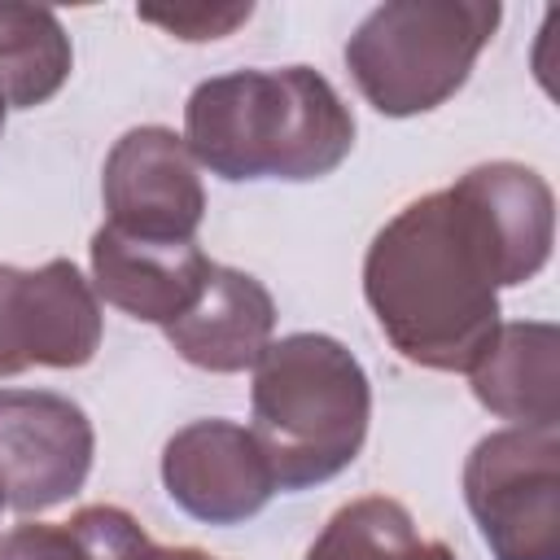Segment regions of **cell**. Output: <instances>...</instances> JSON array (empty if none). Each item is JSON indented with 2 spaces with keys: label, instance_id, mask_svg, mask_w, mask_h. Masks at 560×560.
<instances>
[{
  "label": "cell",
  "instance_id": "cell-1",
  "mask_svg": "<svg viewBox=\"0 0 560 560\" xmlns=\"http://www.w3.org/2000/svg\"><path fill=\"white\" fill-rule=\"evenodd\" d=\"M551 245V184L525 162H481L372 236L363 298L407 363L468 372L503 324L499 293L534 280Z\"/></svg>",
  "mask_w": 560,
  "mask_h": 560
},
{
  "label": "cell",
  "instance_id": "cell-2",
  "mask_svg": "<svg viewBox=\"0 0 560 560\" xmlns=\"http://www.w3.org/2000/svg\"><path fill=\"white\" fill-rule=\"evenodd\" d=\"M184 144L197 166L228 184H311L350 158L354 114L311 66H249L188 92Z\"/></svg>",
  "mask_w": 560,
  "mask_h": 560
},
{
  "label": "cell",
  "instance_id": "cell-3",
  "mask_svg": "<svg viewBox=\"0 0 560 560\" xmlns=\"http://www.w3.org/2000/svg\"><path fill=\"white\" fill-rule=\"evenodd\" d=\"M254 442L276 490H311L346 472L372 420L363 363L328 332H289L254 363Z\"/></svg>",
  "mask_w": 560,
  "mask_h": 560
},
{
  "label": "cell",
  "instance_id": "cell-4",
  "mask_svg": "<svg viewBox=\"0 0 560 560\" xmlns=\"http://www.w3.org/2000/svg\"><path fill=\"white\" fill-rule=\"evenodd\" d=\"M499 22L494 0H389L346 39V70L376 114L416 118L468 83Z\"/></svg>",
  "mask_w": 560,
  "mask_h": 560
},
{
  "label": "cell",
  "instance_id": "cell-5",
  "mask_svg": "<svg viewBox=\"0 0 560 560\" xmlns=\"http://www.w3.org/2000/svg\"><path fill=\"white\" fill-rule=\"evenodd\" d=\"M464 503L494 560H560V429H499L464 459Z\"/></svg>",
  "mask_w": 560,
  "mask_h": 560
},
{
  "label": "cell",
  "instance_id": "cell-6",
  "mask_svg": "<svg viewBox=\"0 0 560 560\" xmlns=\"http://www.w3.org/2000/svg\"><path fill=\"white\" fill-rule=\"evenodd\" d=\"M101 298L70 258L0 262V376L83 368L101 350Z\"/></svg>",
  "mask_w": 560,
  "mask_h": 560
},
{
  "label": "cell",
  "instance_id": "cell-7",
  "mask_svg": "<svg viewBox=\"0 0 560 560\" xmlns=\"http://www.w3.org/2000/svg\"><path fill=\"white\" fill-rule=\"evenodd\" d=\"M96 433L88 411L52 389H0V490L4 508L39 516L74 499L92 472Z\"/></svg>",
  "mask_w": 560,
  "mask_h": 560
},
{
  "label": "cell",
  "instance_id": "cell-8",
  "mask_svg": "<svg viewBox=\"0 0 560 560\" xmlns=\"http://www.w3.org/2000/svg\"><path fill=\"white\" fill-rule=\"evenodd\" d=\"M105 228L131 241L179 245L197 241L206 219V188L197 162L171 127H131L114 140L101 171Z\"/></svg>",
  "mask_w": 560,
  "mask_h": 560
},
{
  "label": "cell",
  "instance_id": "cell-9",
  "mask_svg": "<svg viewBox=\"0 0 560 560\" xmlns=\"http://www.w3.org/2000/svg\"><path fill=\"white\" fill-rule=\"evenodd\" d=\"M162 486L171 503L201 525H245L276 494L254 433L223 416L171 433L162 446Z\"/></svg>",
  "mask_w": 560,
  "mask_h": 560
},
{
  "label": "cell",
  "instance_id": "cell-10",
  "mask_svg": "<svg viewBox=\"0 0 560 560\" xmlns=\"http://www.w3.org/2000/svg\"><path fill=\"white\" fill-rule=\"evenodd\" d=\"M88 262H92V293L101 302L158 328L175 324L197 302L214 267L197 249V241H179V245L131 241L105 223L92 232Z\"/></svg>",
  "mask_w": 560,
  "mask_h": 560
},
{
  "label": "cell",
  "instance_id": "cell-11",
  "mask_svg": "<svg viewBox=\"0 0 560 560\" xmlns=\"http://www.w3.org/2000/svg\"><path fill=\"white\" fill-rule=\"evenodd\" d=\"M162 332L184 363L214 376H232L254 368L258 354L271 346L276 302L258 276L214 262L197 302Z\"/></svg>",
  "mask_w": 560,
  "mask_h": 560
},
{
  "label": "cell",
  "instance_id": "cell-12",
  "mask_svg": "<svg viewBox=\"0 0 560 560\" xmlns=\"http://www.w3.org/2000/svg\"><path fill=\"white\" fill-rule=\"evenodd\" d=\"M472 398L512 429L560 424V328L551 319L499 324L468 368Z\"/></svg>",
  "mask_w": 560,
  "mask_h": 560
},
{
  "label": "cell",
  "instance_id": "cell-13",
  "mask_svg": "<svg viewBox=\"0 0 560 560\" xmlns=\"http://www.w3.org/2000/svg\"><path fill=\"white\" fill-rule=\"evenodd\" d=\"M74 70V48L52 9L0 4V92L9 109L52 101Z\"/></svg>",
  "mask_w": 560,
  "mask_h": 560
},
{
  "label": "cell",
  "instance_id": "cell-14",
  "mask_svg": "<svg viewBox=\"0 0 560 560\" xmlns=\"http://www.w3.org/2000/svg\"><path fill=\"white\" fill-rule=\"evenodd\" d=\"M306 560H459L442 538H429L416 516L385 494L350 499L306 547Z\"/></svg>",
  "mask_w": 560,
  "mask_h": 560
},
{
  "label": "cell",
  "instance_id": "cell-15",
  "mask_svg": "<svg viewBox=\"0 0 560 560\" xmlns=\"http://www.w3.org/2000/svg\"><path fill=\"white\" fill-rule=\"evenodd\" d=\"M74 538L83 542L88 560H158V542L140 529V521L114 503L79 508L70 521Z\"/></svg>",
  "mask_w": 560,
  "mask_h": 560
},
{
  "label": "cell",
  "instance_id": "cell-16",
  "mask_svg": "<svg viewBox=\"0 0 560 560\" xmlns=\"http://www.w3.org/2000/svg\"><path fill=\"white\" fill-rule=\"evenodd\" d=\"M254 4H192V9H136L140 22H153L162 31H171L175 39L188 44H206V39H223L232 35L241 22H249Z\"/></svg>",
  "mask_w": 560,
  "mask_h": 560
},
{
  "label": "cell",
  "instance_id": "cell-17",
  "mask_svg": "<svg viewBox=\"0 0 560 560\" xmlns=\"http://www.w3.org/2000/svg\"><path fill=\"white\" fill-rule=\"evenodd\" d=\"M0 560H88L70 525L26 521L0 538Z\"/></svg>",
  "mask_w": 560,
  "mask_h": 560
},
{
  "label": "cell",
  "instance_id": "cell-18",
  "mask_svg": "<svg viewBox=\"0 0 560 560\" xmlns=\"http://www.w3.org/2000/svg\"><path fill=\"white\" fill-rule=\"evenodd\" d=\"M158 560H214L201 547H158Z\"/></svg>",
  "mask_w": 560,
  "mask_h": 560
},
{
  "label": "cell",
  "instance_id": "cell-19",
  "mask_svg": "<svg viewBox=\"0 0 560 560\" xmlns=\"http://www.w3.org/2000/svg\"><path fill=\"white\" fill-rule=\"evenodd\" d=\"M4 118H9V101H4V92H0V136H4Z\"/></svg>",
  "mask_w": 560,
  "mask_h": 560
},
{
  "label": "cell",
  "instance_id": "cell-20",
  "mask_svg": "<svg viewBox=\"0 0 560 560\" xmlns=\"http://www.w3.org/2000/svg\"><path fill=\"white\" fill-rule=\"evenodd\" d=\"M0 508H4V490H0Z\"/></svg>",
  "mask_w": 560,
  "mask_h": 560
}]
</instances>
